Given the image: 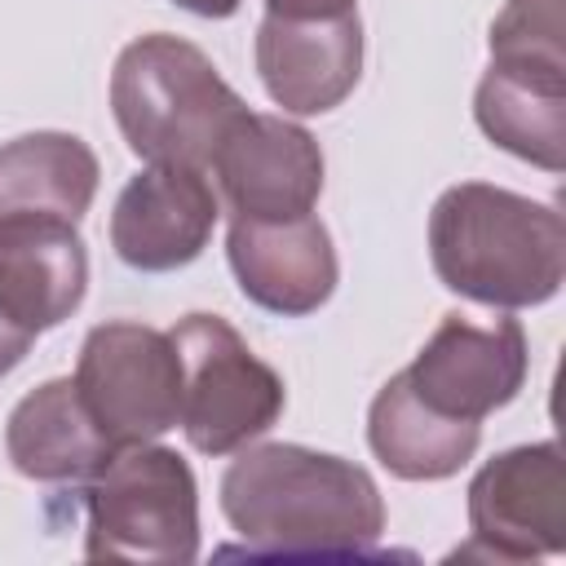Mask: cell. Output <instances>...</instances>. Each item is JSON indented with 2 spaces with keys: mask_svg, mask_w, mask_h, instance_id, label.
Masks as SVG:
<instances>
[{
  "mask_svg": "<svg viewBox=\"0 0 566 566\" xmlns=\"http://www.w3.org/2000/svg\"><path fill=\"white\" fill-rule=\"evenodd\" d=\"M221 513L252 553H367L385 531L367 469L292 442L243 451L221 478Z\"/></svg>",
  "mask_w": 566,
  "mask_h": 566,
  "instance_id": "cell-1",
  "label": "cell"
},
{
  "mask_svg": "<svg viewBox=\"0 0 566 566\" xmlns=\"http://www.w3.org/2000/svg\"><path fill=\"white\" fill-rule=\"evenodd\" d=\"M438 279L495 310H526L557 296L566 279L562 212L486 181H460L429 212Z\"/></svg>",
  "mask_w": 566,
  "mask_h": 566,
  "instance_id": "cell-2",
  "label": "cell"
},
{
  "mask_svg": "<svg viewBox=\"0 0 566 566\" xmlns=\"http://www.w3.org/2000/svg\"><path fill=\"white\" fill-rule=\"evenodd\" d=\"M111 111L137 159L186 168H208L226 133L248 115L212 57L168 31L133 40L115 57Z\"/></svg>",
  "mask_w": 566,
  "mask_h": 566,
  "instance_id": "cell-3",
  "label": "cell"
},
{
  "mask_svg": "<svg viewBox=\"0 0 566 566\" xmlns=\"http://www.w3.org/2000/svg\"><path fill=\"white\" fill-rule=\"evenodd\" d=\"M84 553L93 562H164L199 557V491L190 464L168 447H119L80 482Z\"/></svg>",
  "mask_w": 566,
  "mask_h": 566,
  "instance_id": "cell-4",
  "label": "cell"
},
{
  "mask_svg": "<svg viewBox=\"0 0 566 566\" xmlns=\"http://www.w3.org/2000/svg\"><path fill=\"white\" fill-rule=\"evenodd\" d=\"M181 358V429L203 455H230L283 416V376L217 314H186L172 332Z\"/></svg>",
  "mask_w": 566,
  "mask_h": 566,
  "instance_id": "cell-5",
  "label": "cell"
},
{
  "mask_svg": "<svg viewBox=\"0 0 566 566\" xmlns=\"http://www.w3.org/2000/svg\"><path fill=\"white\" fill-rule=\"evenodd\" d=\"M75 389L115 451L155 442L181 420L177 345L168 332L133 318L97 323L80 345Z\"/></svg>",
  "mask_w": 566,
  "mask_h": 566,
  "instance_id": "cell-6",
  "label": "cell"
},
{
  "mask_svg": "<svg viewBox=\"0 0 566 566\" xmlns=\"http://www.w3.org/2000/svg\"><path fill=\"white\" fill-rule=\"evenodd\" d=\"M473 539L460 557L531 562L566 548V473L557 442L513 447L469 482Z\"/></svg>",
  "mask_w": 566,
  "mask_h": 566,
  "instance_id": "cell-7",
  "label": "cell"
},
{
  "mask_svg": "<svg viewBox=\"0 0 566 566\" xmlns=\"http://www.w3.org/2000/svg\"><path fill=\"white\" fill-rule=\"evenodd\" d=\"M402 376L433 411L482 424V416L513 402L526 380V332L517 318L478 327L464 314H447Z\"/></svg>",
  "mask_w": 566,
  "mask_h": 566,
  "instance_id": "cell-8",
  "label": "cell"
},
{
  "mask_svg": "<svg viewBox=\"0 0 566 566\" xmlns=\"http://www.w3.org/2000/svg\"><path fill=\"white\" fill-rule=\"evenodd\" d=\"M217 226V195L203 168L150 164L115 199L111 248L142 274H168L190 265Z\"/></svg>",
  "mask_w": 566,
  "mask_h": 566,
  "instance_id": "cell-9",
  "label": "cell"
},
{
  "mask_svg": "<svg viewBox=\"0 0 566 566\" xmlns=\"http://www.w3.org/2000/svg\"><path fill=\"white\" fill-rule=\"evenodd\" d=\"M212 168L234 217L252 221L305 217L323 195V150L301 124H287L283 115L248 111L226 133Z\"/></svg>",
  "mask_w": 566,
  "mask_h": 566,
  "instance_id": "cell-10",
  "label": "cell"
},
{
  "mask_svg": "<svg viewBox=\"0 0 566 566\" xmlns=\"http://www.w3.org/2000/svg\"><path fill=\"white\" fill-rule=\"evenodd\" d=\"M226 252L239 292L270 314L301 318L336 292V248L314 212L287 221L234 217Z\"/></svg>",
  "mask_w": 566,
  "mask_h": 566,
  "instance_id": "cell-11",
  "label": "cell"
},
{
  "mask_svg": "<svg viewBox=\"0 0 566 566\" xmlns=\"http://www.w3.org/2000/svg\"><path fill=\"white\" fill-rule=\"evenodd\" d=\"M256 71L265 93L292 115H323L340 106L363 71V22L340 18H279L256 27Z\"/></svg>",
  "mask_w": 566,
  "mask_h": 566,
  "instance_id": "cell-12",
  "label": "cell"
},
{
  "mask_svg": "<svg viewBox=\"0 0 566 566\" xmlns=\"http://www.w3.org/2000/svg\"><path fill=\"white\" fill-rule=\"evenodd\" d=\"M88 287V252L71 221L0 226V314L40 336L71 318Z\"/></svg>",
  "mask_w": 566,
  "mask_h": 566,
  "instance_id": "cell-13",
  "label": "cell"
},
{
  "mask_svg": "<svg viewBox=\"0 0 566 566\" xmlns=\"http://www.w3.org/2000/svg\"><path fill=\"white\" fill-rule=\"evenodd\" d=\"M4 447L22 478L53 486L88 482L115 451L93 424L75 380H44L40 389H31L9 411Z\"/></svg>",
  "mask_w": 566,
  "mask_h": 566,
  "instance_id": "cell-14",
  "label": "cell"
},
{
  "mask_svg": "<svg viewBox=\"0 0 566 566\" xmlns=\"http://www.w3.org/2000/svg\"><path fill=\"white\" fill-rule=\"evenodd\" d=\"M97 195V155L75 133H27L0 146V226L71 221Z\"/></svg>",
  "mask_w": 566,
  "mask_h": 566,
  "instance_id": "cell-15",
  "label": "cell"
},
{
  "mask_svg": "<svg viewBox=\"0 0 566 566\" xmlns=\"http://www.w3.org/2000/svg\"><path fill=\"white\" fill-rule=\"evenodd\" d=\"M482 424L442 416L429 402L416 398L407 376H389L367 411V442L376 460L407 482H442L460 473L478 451Z\"/></svg>",
  "mask_w": 566,
  "mask_h": 566,
  "instance_id": "cell-16",
  "label": "cell"
},
{
  "mask_svg": "<svg viewBox=\"0 0 566 566\" xmlns=\"http://www.w3.org/2000/svg\"><path fill=\"white\" fill-rule=\"evenodd\" d=\"M478 128L509 155L548 172L566 168V84L486 66L473 97Z\"/></svg>",
  "mask_w": 566,
  "mask_h": 566,
  "instance_id": "cell-17",
  "label": "cell"
},
{
  "mask_svg": "<svg viewBox=\"0 0 566 566\" xmlns=\"http://www.w3.org/2000/svg\"><path fill=\"white\" fill-rule=\"evenodd\" d=\"M566 0H509L491 22V66L566 84Z\"/></svg>",
  "mask_w": 566,
  "mask_h": 566,
  "instance_id": "cell-18",
  "label": "cell"
},
{
  "mask_svg": "<svg viewBox=\"0 0 566 566\" xmlns=\"http://www.w3.org/2000/svg\"><path fill=\"white\" fill-rule=\"evenodd\" d=\"M279 18H340L354 13V0H265Z\"/></svg>",
  "mask_w": 566,
  "mask_h": 566,
  "instance_id": "cell-19",
  "label": "cell"
},
{
  "mask_svg": "<svg viewBox=\"0 0 566 566\" xmlns=\"http://www.w3.org/2000/svg\"><path fill=\"white\" fill-rule=\"evenodd\" d=\"M181 9H190V13H199V18H230L243 0H177Z\"/></svg>",
  "mask_w": 566,
  "mask_h": 566,
  "instance_id": "cell-20",
  "label": "cell"
}]
</instances>
